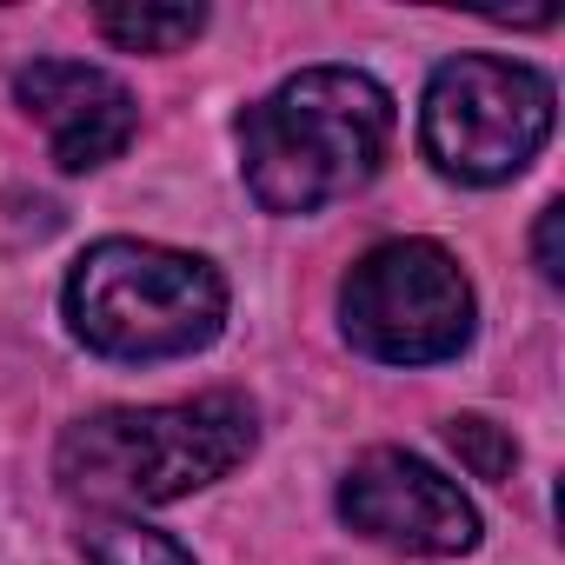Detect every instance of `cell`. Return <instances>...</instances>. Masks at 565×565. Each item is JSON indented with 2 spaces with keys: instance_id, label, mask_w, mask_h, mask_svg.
I'll return each instance as SVG.
<instances>
[{
  "instance_id": "3957f363",
  "label": "cell",
  "mask_w": 565,
  "mask_h": 565,
  "mask_svg": "<svg viewBox=\"0 0 565 565\" xmlns=\"http://www.w3.org/2000/svg\"><path fill=\"white\" fill-rule=\"evenodd\" d=\"M67 327L107 360H180L226 327V279L200 253L100 239L67 273Z\"/></svg>"
},
{
  "instance_id": "9c48e42d",
  "label": "cell",
  "mask_w": 565,
  "mask_h": 565,
  "mask_svg": "<svg viewBox=\"0 0 565 565\" xmlns=\"http://www.w3.org/2000/svg\"><path fill=\"white\" fill-rule=\"evenodd\" d=\"M87 558L94 565H193V552L167 532H147V525H127V519H107L87 532Z\"/></svg>"
},
{
  "instance_id": "8fae6325",
  "label": "cell",
  "mask_w": 565,
  "mask_h": 565,
  "mask_svg": "<svg viewBox=\"0 0 565 565\" xmlns=\"http://www.w3.org/2000/svg\"><path fill=\"white\" fill-rule=\"evenodd\" d=\"M558 220H565V206H545L539 213V273L552 279V287H558V273H565L558 266Z\"/></svg>"
},
{
  "instance_id": "277c9868",
  "label": "cell",
  "mask_w": 565,
  "mask_h": 565,
  "mask_svg": "<svg viewBox=\"0 0 565 565\" xmlns=\"http://www.w3.org/2000/svg\"><path fill=\"white\" fill-rule=\"evenodd\" d=\"M340 320L380 366H439L472 340V287L446 246L386 239L347 273Z\"/></svg>"
},
{
  "instance_id": "30bf717a",
  "label": "cell",
  "mask_w": 565,
  "mask_h": 565,
  "mask_svg": "<svg viewBox=\"0 0 565 565\" xmlns=\"http://www.w3.org/2000/svg\"><path fill=\"white\" fill-rule=\"evenodd\" d=\"M446 446L459 452V466H466L472 479H512V466H519L512 433L492 426V419H479V413H459V419L446 426Z\"/></svg>"
},
{
  "instance_id": "5b68a950",
  "label": "cell",
  "mask_w": 565,
  "mask_h": 565,
  "mask_svg": "<svg viewBox=\"0 0 565 565\" xmlns=\"http://www.w3.org/2000/svg\"><path fill=\"white\" fill-rule=\"evenodd\" d=\"M426 153L466 186L512 180L552 134V81L525 61L459 54L426 87Z\"/></svg>"
},
{
  "instance_id": "8992f818",
  "label": "cell",
  "mask_w": 565,
  "mask_h": 565,
  "mask_svg": "<svg viewBox=\"0 0 565 565\" xmlns=\"http://www.w3.org/2000/svg\"><path fill=\"white\" fill-rule=\"evenodd\" d=\"M340 519L413 558H459L479 545L472 499L399 446H373L353 459V472L340 479Z\"/></svg>"
},
{
  "instance_id": "ba28073f",
  "label": "cell",
  "mask_w": 565,
  "mask_h": 565,
  "mask_svg": "<svg viewBox=\"0 0 565 565\" xmlns=\"http://www.w3.org/2000/svg\"><path fill=\"white\" fill-rule=\"evenodd\" d=\"M94 28L127 54H173L206 28V14L200 8H100Z\"/></svg>"
},
{
  "instance_id": "6da1fadb",
  "label": "cell",
  "mask_w": 565,
  "mask_h": 565,
  "mask_svg": "<svg viewBox=\"0 0 565 565\" xmlns=\"http://www.w3.org/2000/svg\"><path fill=\"white\" fill-rule=\"evenodd\" d=\"M393 147V94L360 67H307L239 114L246 186L266 213H320L360 193Z\"/></svg>"
},
{
  "instance_id": "52a82bcc",
  "label": "cell",
  "mask_w": 565,
  "mask_h": 565,
  "mask_svg": "<svg viewBox=\"0 0 565 565\" xmlns=\"http://www.w3.org/2000/svg\"><path fill=\"white\" fill-rule=\"evenodd\" d=\"M14 94L47 127V147L67 173L107 167L114 153H127V140L140 127L134 94L114 74L87 67V61H34V67L14 74Z\"/></svg>"
},
{
  "instance_id": "7a4b0ae2",
  "label": "cell",
  "mask_w": 565,
  "mask_h": 565,
  "mask_svg": "<svg viewBox=\"0 0 565 565\" xmlns=\"http://www.w3.org/2000/svg\"><path fill=\"white\" fill-rule=\"evenodd\" d=\"M259 439V413L239 393H200L180 406H114L67 426L54 472L87 505H167L226 479Z\"/></svg>"
}]
</instances>
